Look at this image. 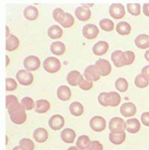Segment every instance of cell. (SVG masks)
I'll list each match as a JSON object with an SVG mask.
<instances>
[{"label":"cell","instance_id":"obj_8","mask_svg":"<svg viewBox=\"0 0 149 150\" xmlns=\"http://www.w3.org/2000/svg\"><path fill=\"white\" fill-rule=\"evenodd\" d=\"M41 62L37 56L30 55L26 57L23 62V65L28 71H34L40 66Z\"/></svg>","mask_w":149,"mask_h":150},{"label":"cell","instance_id":"obj_26","mask_svg":"<svg viewBox=\"0 0 149 150\" xmlns=\"http://www.w3.org/2000/svg\"><path fill=\"white\" fill-rule=\"evenodd\" d=\"M23 13L24 16L26 19L33 21L36 19L38 17L39 12L36 7L30 5L26 7Z\"/></svg>","mask_w":149,"mask_h":150},{"label":"cell","instance_id":"obj_30","mask_svg":"<svg viewBox=\"0 0 149 150\" xmlns=\"http://www.w3.org/2000/svg\"><path fill=\"white\" fill-rule=\"evenodd\" d=\"M71 114L75 117L81 116L84 112V106L79 102H73L69 107Z\"/></svg>","mask_w":149,"mask_h":150},{"label":"cell","instance_id":"obj_48","mask_svg":"<svg viewBox=\"0 0 149 150\" xmlns=\"http://www.w3.org/2000/svg\"><path fill=\"white\" fill-rule=\"evenodd\" d=\"M143 13L145 15L149 17V3H145L143 4Z\"/></svg>","mask_w":149,"mask_h":150},{"label":"cell","instance_id":"obj_35","mask_svg":"<svg viewBox=\"0 0 149 150\" xmlns=\"http://www.w3.org/2000/svg\"><path fill=\"white\" fill-rule=\"evenodd\" d=\"M54 19L59 23L62 24L66 17V13L60 8H56L53 12Z\"/></svg>","mask_w":149,"mask_h":150},{"label":"cell","instance_id":"obj_43","mask_svg":"<svg viewBox=\"0 0 149 150\" xmlns=\"http://www.w3.org/2000/svg\"><path fill=\"white\" fill-rule=\"evenodd\" d=\"M103 146L100 142L97 140H94L91 142L89 148L87 150H103Z\"/></svg>","mask_w":149,"mask_h":150},{"label":"cell","instance_id":"obj_49","mask_svg":"<svg viewBox=\"0 0 149 150\" xmlns=\"http://www.w3.org/2000/svg\"><path fill=\"white\" fill-rule=\"evenodd\" d=\"M145 59L149 62V50L145 52Z\"/></svg>","mask_w":149,"mask_h":150},{"label":"cell","instance_id":"obj_17","mask_svg":"<svg viewBox=\"0 0 149 150\" xmlns=\"http://www.w3.org/2000/svg\"><path fill=\"white\" fill-rule=\"evenodd\" d=\"M77 135L75 131L70 128L64 129L60 134L62 140L67 144H73L74 142Z\"/></svg>","mask_w":149,"mask_h":150},{"label":"cell","instance_id":"obj_29","mask_svg":"<svg viewBox=\"0 0 149 150\" xmlns=\"http://www.w3.org/2000/svg\"><path fill=\"white\" fill-rule=\"evenodd\" d=\"M116 30L119 34L122 36L128 35L131 31V26L126 22H120L117 24Z\"/></svg>","mask_w":149,"mask_h":150},{"label":"cell","instance_id":"obj_50","mask_svg":"<svg viewBox=\"0 0 149 150\" xmlns=\"http://www.w3.org/2000/svg\"><path fill=\"white\" fill-rule=\"evenodd\" d=\"M82 5H83L84 7H87V8H89V7L92 6L94 5V4H82Z\"/></svg>","mask_w":149,"mask_h":150},{"label":"cell","instance_id":"obj_54","mask_svg":"<svg viewBox=\"0 0 149 150\" xmlns=\"http://www.w3.org/2000/svg\"><path fill=\"white\" fill-rule=\"evenodd\" d=\"M6 66L7 67L9 65V62H10V59H9V56H7V55H6Z\"/></svg>","mask_w":149,"mask_h":150},{"label":"cell","instance_id":"obj_38","mask_svg":"<svg viewBox=\"0 0 149 150\" xmlns=\"http://www.w3.org/2000/svg\"><path fill=\"white\" fill-rule=\"evenodd\" d=\"M134 83L136 86L139 88H145L149 84V81L145 79L141 74L137 75L135 77Z\"/></svg>","mask_w":149,"mask_h":150},{"label":"cell","instance_id":"obj_37","mask_svg":"<svg viewBox=\"0 0 149 150\" xmlns=\"http://www.w3.org/2000/svg\"><path fill=\"white\" fill-rule=\"evenodd\" d=\"M21 105L26 110H31L35 107V104L34 100L30 97H25L21 100Z\"/></svg>","mask_w":149,"mask_h":150},{"label":"cell","instance_id":"obj_34","mask_svg":"<svg viewBox=\"0 0 149 150\" xmlns=\"http://www.w3.org/2000/svg\"><path fill=\"white\" fill-rule=\"evenodd\" d=\"M141 6L139 3H128L127 9L131 15L137 16L140 14Z\"/></svg>","mask_w":149,"mask_h":150},{"label":"cell","instance_id":"obj_4","mask_svg":"<svg viewBox=\"0 0 149 150\" xmlns=\"http://www.w3.org/2000/svg\"><path fill=\"white\" fill-rule=\"evenodd\" d=\"M89 125L93 131L96 132H101L106 129V121L102 117L96 116L91 119Z\"/></svg>","mask_w":149,"mask_h":150},{"label":"cell","instance_id":"obj_32","mask_svg":"<svg viewBox=\"0 0 149 150\" xmlns=\"http://www.w3.org/2000/svg\"><path fill=\"white\" fill-rule=\"evenodd\" d=\"M99 25L102 30L105 32H111L114 29V23L109 19H103L99 22Z\"/></svg>","mask_w":149,"mask_h":150},{"label":"cell","instance_id":"obj_31","mask_svg":"<svg viewBox=\"0 0 149 150\" xmlns=\"http://www.w3.org/2000/svg\"><path fill=\"white\" fill-rule=\"evenodd\" d=\"M109 139L112 144L119 145L126 140V133L124 132L119 134H114L111 132L109 135Z\"/></svg>","mask_w":149,"mask_h":150},{"label":"cell","instance_id":"obj_15","mask_svg":"<svg viewBox=\"0 0 149 150\" xmlns=\"http://www.w3.org/2000/svg\"><path fill=\"white\" fill-rule=\"evenodd\" d=\"M109 49L108 43L104 41H99L92 47V51L96 56H102Z\"/></svg>","mask_w":149,"mask_h":150},{"label":"cell","instance_id":"obj_22","mask_svg":"<svg viewBox=\"0 0 149 150\" xmlns=\"http://www.w3.org/2000/svg\"><path fill=\"white\" fill-rule=\"evenodd\" d=\"M136 47L141 49H146L149 47V36L146 34L139 35L135 39Z\"/></svg>","mask_w":149,"mask_h":150},{"label":"cell","instance_id":"obj_1","mask_svg":"<svg viewBox=\"0 0 149 150\" xmlns=\"http://www.w3.org/2000/svg\"><path fill=\"white\" fill-rule=\"evenodd\" d=\"M7 110L11 121L13 123L17 125H22L26 121L27 115L26 110L21 104L19 103V101L10 105Z\"/></svg>","mask_w":149,"mask_h":150},{"label":"cell","instance_id":"obj_19","mask_svg":"<svg viewBox=\"0 0 149 150\" xmlns=\"http://www.w3.org/2000/svg\"><path fill=\"white\" fill-rule=\"evenodd\" d=\"M107 104L108 106L116 107L120 104L121 101V98L120 94L115 91L107 93Z\"/></svg>","mask_w":149,"mask_h":150},{"label":"cell","instance_id":"obj_12","mask_svg":"<svg viewBox=\"0 0 149 150\" xmlns=\"http://www.w3.org/2000/svg\"><path fill=\"white\" fill-rule=\"evenodd\" d=\"M111 59L114 64L118 68L122 67L126 65V58L123 52L121 50H116L113 52L111 55Z\"/></svg>","mask_w":149,"mask_h":150},{"label":"cell","instance_id":"obj_33","mask_svg":"<svg viewBox=\"0 0 149 150\" xmlns=\"http://www.w3.org/2000/svg\"><path fill=\"white\" fill-rule=\"evenodd\" d=\"M115 87L120 92H124L128 90V84L126 79L122 77H120L115 82Z\"/></svg>","mask_w":149,"mask_h":150},{"label":"cell","instance_id":"obj_39","mask_svg":"<svg viewBox=\"0 0 149 150\" xmlns=\"http://www.w3.org/2000/svg\"><path fill=\"white\" fill-rule=\"evenodd\" d=\"M74 22V19L72 16L69 13H66V17L60 25L64 28H69L73 25Z\"/></svg>","mask_w":149,"mask_h":150},{"label":"cell","instance_id":"obj_36","mask_svg":"<svg viewBox=\"0 0 149 150\" xmlns=\"http://www.w3.org/2000/svg\"><path fill=\"white\" fill-rule=\"evenodd\" d=\"M20 146L24 150H34L35 149V144L32 140L28 138H23L19 142Z\"/></svg>","mask_w":149,"mask_h":150},{"label":"cell","instance_id":"obj_24","mask_svg":"<svg viewBox=\"0 0 149 150\" xmlns=\"http://www.w3.org/2000/svg\"><path fill=\"white\" fill-rule=\"evenodd\" d=\"M35 112L38 114H44L49 111L51 108V105L49 101L45 99L37 100L36 102Z\"/></svg>","mask_w":149,"mask_h":150},{"label":"cell","instance_id":"obj_27","mask_svg":"<svg viewBox=\"0 0 149 150\" xmlns=\"http://www.w3.org/2000/svg\"><path fill=\"white\" fill-rule=\"evenodd\" d=\"M50 50L52 53L57 56L62 55L66 50V47L61 41H55L52 43Z\"/></svg>","mask_w":149,"mask_h":150},{"label":"cell","instance_id":"obj_40","mask_svg":"<svg viewBox=\"0 0 149 150\" xmlns=\"http://www.w3.org/2000/svg\"><path fill=\"white\" fill-rule=\"evenodd\" d=\"M18 84L15 79L12 78H7L6 79V90L12 91L17 88Z\"/></svg>","mask_w":149,"mask_h":150},{"label":"cell","instance_id":"obj_11","mask_svg":"<svg viewBox=\"0 0 149 150\" xmlns=\"http://www.w3.org/2000/svg\"><path fill=\"white\" fill-rule=\"evenodd\" d=\"M120 111L122 115L126 118L131 117L136 113V106L132 102H126L121 105Z\"/></svg>","mask_w":149,"mask_h":150},{"label":"cell","instance_id":"obj_45","mask_svg":"<svg viewBox=\"0 0 149 150\" xmlns=\"http://www.w3.org/2000/svg\"><path fill=\"white\" fill-rule=\"evenodd\" d=\"M18 101L17 98L13 95H8L6 97V108L7 109L13 103Z\"/></svg>","mask_w":149,"mask_h":150},{"label":"cell","instance_id":"obj_53","mask_svg":"<svg viewBox=\"0 0 149 150\" xmlns=\"http://www.w3.org/2000/svg\"><path fill=\"white\" fill-rule=\"evenodd\" d=\"M6 38H7L9 36V27L7 26H6Z\"/></svg>","mask_w":149,"mask_h":150},{"label":"cell","instance_id":"obj_41","mask_svg":"<svg viewBox=\"0 0 149 150\" xmlns=\"http://www.w3.org/2000/svg\"><path fill=\"white\" fill-rule=\"evenodd\" d=\"M125 58H126V65H130L134 62L135 55L133 52L131 51H126L124 52Z\"/></svg>","mask_w":149,"mask_h":150},{"label":"cell","instance_id":"obj_25","mask_svg":"<svg viewBox=\"0 0 149 150\" xmlns=\"http://www.w3.org/2000/svg\"><path fill=\"white\" fill-rule=\"evenodd\" d=\"M91 141L87 135L80 136L76 142L77 148L80 150H87L89 148Z\"/></svg>","mask_w":149,"mask_h":150},{"label":"cell","instance_id":"obj_21","mask_svg":"<svg viewBox=\"0 0 149 150\" xmlns=\"http://www.w3.org/2000/svg\"><path fill=\"white\" fill-rule=\"evenodd\" d=\"M57 95L59 99L63 101H68L71 97V91L69 87L62 85L58 87L57 91Z\"/></svg>","mask_w":149,"mask_h":150},{"label":"cell","instance_id":"obj_52","mask_svg":"<svg viewBox=\"0 0 149 150\" xmlns=\"http://www.w3.org/2000/svg\"><path fill=\"white\" fill-rule=\"evenodd\" d=\"M13 150H24L20 146H16L13 149Z\"/></svg>","mask_w":149,"mask_h":150},{"label":"cell","instance_id":"obj_9","mask_svg":"<svg viewBox=\"0 0 149 150\" xmlns=\"http://www.w3.org/2000/svg\"><path fill=\"white\" fill-rule=\"evenodd\" d=\"M84 36L88 39H94L97 37L99 33L98 27L92 24H87L84 26L82 30Z\"/></svg>","mask_w":149,"mask_h":150},{"label":"cell","instance_id":"obj_47","mask_svg":"<svg viewBox=\"0 0 149 150\" xmlns=\"http://www.w3.org/2000/svg\"><path fill=\"white\" fill-rule=\"evenodd\" d=\"M141 74L145 79L149 81V65L146 66L143 68L141 70Z\"/></svg>","mask_w":149,"mask_h":150},{"label":"cell","instance_id":"obj_23","mask_svg":"<svg viewBox=\"0 0 149 150\" xmlns=\"http://www.w3.org/2000/svg\"><path fill=\"white\" fill-rule=\"evenodd\" d=\"M19 40L14 35H10L6 40V50L11 52L17 49L19 45Z\"/></svg>","mask_w":149,"mask_h":150},{"label":"cell","instance_id":"obj_44","mask_svg":"<svg viewBox=\"0 0 149 150\" xmlns=\"http://www.w3.org/2000/svg\"><path fill=\"white\" fill-rule=\"evenodd\" d=\"M107 92H102L99 95L98 98L99 103L100 104V105L104 107L108 106L107 104Z\"/></svg>","mask_w":149,"mask_h":150},{"label":"cell","instance_id":"obj_6","mask_svg":"<svg viewBox=\"0 0 149 150\" xmlns=\"http://www.w3.org/2000/svg\"><path fill=\"white\" fill-rule=\"evenodd\" d=\"M96 69L99 74L102 76H106L111 73V66L108 60L99 59L95 64Z\"/></svg>","mask_w":149,"mask_h":150},{"label":"cell","instance_id":"obj_10","mask_svg":"<svg viewBox=\"0 0 149 150\" xmlns=\"http://www.w3.org/2000/svg\"><path fill=\"white\" fill-rule=\"evenodd\" d=\"M65 125V119L60 115H55L52 116L49 120L50 127L53 131H58L62 129Z\"/></svg>","mask_w":149,"mask_h":150},{"label":"cell","instance_id":"obj_46","mask_svg":"<svg viewBox=\"0 0 149 150\" xmlns=\"http://www.w3.org/2000/svg\"><path fill=\"white\" fill-rule=\"evenodd\" d=\"M141 121L144 125L149 127V112H145L141 115Z\"/></svg>","mask_w":149,"mask_h":150},{"label":"cell","instance_id":"obj_16","mask_svg":"<svg viewBox=\"0 0 149 150\" xmlns=\"http://www.w3.org/2000/svg\"><path fill=\"white\" fill-rule=\"evenodd\" d=\"M83 79V75L77 70L71 71L67 76V81L68 84L72 86H76L79 85L81 80Z\"/></svg>","mask_w":149,"mask_h":150},{"label":"cell","instance_id":"obj_42","mask_svg":"<svg viewBox=\"0 0 149 150\" xmlns=\"http://www.w3.org/2000/svg\"><path fill=\"white\" fill-rule=\"evenodd\" d=\"M79 88L82 90H89L91 89L93 87V83L92 81H88L87 79H83L81 80L79 84Z\"/></svg>","mask_w":149,"mask_h":150},{"label":"cell","instance_id":"obj_20","mask_svg":"<svg viewBox=\"0 0 149 150\" xmlns=\"http://www.w3.org/2000/svg\"><path fill=\"white\" fill-rule=\"evenodd\" d=\"M33 138L36 142L38 143H43L48 138V131L43 127L36 129L33 133Z\"/></svg>","mask_w":149,"mask_h":150},{"label":"cell","instance_id":"obj_5","mask_svg":"<svg viewBox=\"0 0 149 150\" xmlns=\"http://www.w3.org/2000/svg\"><path fill=\"white\" fill-rule=\"evenodd\" d=\"M109 13L115 19H120L126 15L125 7L120 3H113L109 8Z\"/></svg>","mask_w":149,"mask_h":150},{"label":"cell","instance_id":"obj_14","mask_svg":"<svg viewBox=\"0 0 149 150\" xmlns=\"http://www.w3.org/2000/svg\"><path fill=\"white\" fill-rule=\"evenodd\" d=\"M75 15L81 21H86L91 17L92 13L89 8L84 6L77 7L75 11Z\"/></svg>","mask_w":149,"mask_h":150},{"label":"cell","instance_id":"obj_51","mask_svg":"<svg viewBox=\"0 0 149 150\" xmlns=\"http://www.w3.org/2000/svg\"><path fill=\"white\" fill-rule=\"evenodd\" d=\"M67 150H79V149L78 148H77L75 146H71V147L69 148Z\"/></svg>","mask_w":149,"mask_h":150},{"label":"cell","instance_id":"obj_2","mask_svg":"<svg viewBox=\"0 0 149 150\" xmlns=\"http://www.w3.org/2000/svg\"><path fill=\"white\" fill-rule=\"evenodd\" d=\"M109 127L111 133L119 134L124 132L126 128V125L122 118L114 117L109 121Z\"/></svg>","mask_w":149,"mask_h":150},{"label":"cell","instance_id":"obj_13","mask_svg":"<svg viewBox=\"0 0 149 150\" xmlns=\"http://www.w3.org/2000/svg\"><path fill=\"white\" fill-rule=\"evenodd\" d=\"M84 75L87 80L89 81H98L100 79L101 75L99 74L94 65H90L88 66L85 70Z\"/></svg>","mask_w":149,"mask_h":150},{"label":"cell","instance_id":"obj_28","mask_svg":"<svg viewBox=\"0 0 149 150\" xmlns=\"http://www.w3.org/2000/svg\"><path fill=\"white\" fill-rule=\"evenodd\" d=\"M63 34L62 28L57 25H54L49 28L48 30V35L50 38L52 39H59Z\"/></svg>","mask_w":149,"mask_h":150},{"label":"cell","instance_id":"obj_3","mask_svg":"<svg viewBox=\"0 0 149 150\" xmlns=\"http://www.w3.org/2000/svg\"><path fill=\"white\" fill-rule=\"evenodd\" d=\"M43 67L45 70L50 73H54L60 70L61 63L60 60L54 57H49L43 62Z\"/></svg>","mask_w":149,"mask_h":150},{"label":"cell","instance_id":"obj_18","mask_svg":"<svg viewBox=\"0 0 149 150\" xmlns=\"http://www.w3.org/2000/svg\"><path fill=\"white\" fill-rule=\"evenodd\" d=\"M126 131L131 134H136L140 129V122L136 118H131L126 121Z\"/></svg>","mask_w":149,"mask_h":150},{"label":"cell","instance_id":"obj_7","mask_svg":"<svg viewBox=\"0 0 149 150\" xmlns=\"http://www.w3.org/2000/svg\"><path fill=\"white\" fill-rule=\"evenodd\" d=\"M16 79L22 85L28 86L32 84L34 76L30 72L26 70H21L16 74Z\"/></svg>","mask_w":149,"mask_h":150}]
</instances>
